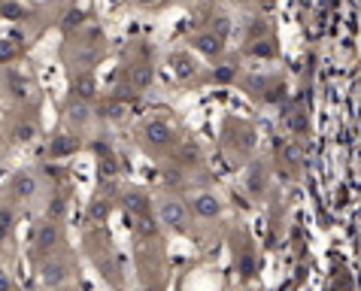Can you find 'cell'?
Returning a JSON list of instances; mask_svg holds the SVG:
<instances>
[{"label": "cell", "instance_id": "d6986e66", "mask_svg": "<svg viewBox=\"0 0 361 291\" xmlns=\"http://www.w3.org/2000/svg\"><path fill=\"white\" fill-rule=\"evenodd\" d=\"M37 137V125L34 122H16L13 125V140H16V143H31V140Z\"/></svg>", "mask_w": 361, "mask_h": 291}, {"label": "cell", "instance_id": "8992f818", "mask_svg": "<svg viewBox=\"0 0 361 291\" xmlns=\"http://www.w3.org/2000/svg\"><path fill=\"white\" fill-rule=\"evenodd\" d=\"M64 122L73 128V130H82L94 122V106L92 100H82V97H70L64 104Z\"/></svg>", "mask_w": 361, "mask_h": 291}, {"label": "cell", "instance_id": "e0dca14e", "mask_svg": "<svg viewBox=\"0 0 361 291\" xmlns=\"http://www.w3.org/2000/svg\"><path fill=\"white\" fill-rule=\"evenodd\" d=\"M279 158H283V164L288 170H300V164H304V152H300V146L295 143V140L283 143V149H279Z\"/></svg>", "mask_w": 361, "mask_h": 291}, {"label": "cell", "instance_id": "d4e9b609", "mask_svg": "<svg viewBox=\"0 0 361 291\" xmlns=\"http://www.w3.org/2000/svg\"><path fill=\"white\" fill-rule=\"evenodd\" d=\"M109 100H116V104H131V100H137V88L128 82V85H116L113 88V97Z\"/></svg>", "mask_w": 361, "mask_h": 291}, {"label": "cell", "instance_id": "d590c367", "mask_svg": "<svg viewBox=\"0 0 361 291\" xmlns=\"http://www.w3.org/2000/svg\"><path fill=\"white\" fill-rule=\"evenodd\" d=\"M179 179H183V176H179L176 170H170V173L164 170V182H167V185H179Z\"/></svg>", "mask_w": 361, "mask_h": 291}, {"label": "cell", "instance_id": "6da1fadb", "mask_svg": "<svg viewBox=\"0 0 361 291\" xmlns=\"http://www.w3.org/2000/svg\"><path fill=\"white\" fill-rule=\"evenodd\" d=\"M61 240H64L61 222H55V218H43V222L37 225L34 237H31V255H34L37 264L39 261H46V258H52V252L61 246Z\"/></svg>", "mask_w": 361, "mask_h": 291}, {"label": "cell", "instance_id": "8fae6325", "mask_svg": "<svg viewBox=\"0 0 361 291\" xmlns=\"http://www.w3.org/2000/svg\"><path fill=\"white\" fill-rule=\"evenodd\" d=\"M70 92H73V97L92 100L97 94V79H94V73H76L73 79H70Z\"/></svg>", "mask_w": 361, "mask_h": 291}, {"label": "cell", "instance_id": "e575fe53", "mask_svg": "<svg viewBox=\"0 0 361 291\" xmlns=\"http://www.w3.org/2000/svg\"><path fill=\"white\" fill-rule=\"evenodd\" d=\"M79 22H82V13H67L64 16V27H76Z\"/></svg>", "mask_w": 361, "mask_h": 291}, {"label": "cell", "instance_id": "5bb4252c", "mask_svg": "<svg viewBox=\"0 0 361 291\" xmlns=\"http://www.w3.org/2000/svg\"><path fill=\"white\" fill-rule=\"evenodd\" d=\"M231 143H234V149H240V152H249V149L255 146V130L249 128L246 122H240V125H234L231 128Z\"/></svg>", "mask_w": 361, "mask_h": 291}, {"label": "cell", "instance_id": "30bf717a", "mask_svg": "<svg viewBox=\"0 0 361 291\" xmlns=\"http://www.w3.org/2000/svg\"><path fill=\"white\" fill-rule=\"evenodd\" d=\"M195 49L200 55H207V58H219L225 52V39L222 37H216L213 31H207V34H197L195 37Z\"/></svg>", "mask_w": 361, "mask_h": 291}, {"label": "cell", "instance_id": "5b68a950", "mask_svg": "<svg viewBox=\"0 0 361 291\" xmlns=\"http://www.w3.org/2000/svg\"><path fill=\"white\" fill-rule=\"evenodd\" d=\"M143 140L149 149H167L176 143V130L167 118H152V122H146V128H143Z\"/></svg>", "mask_w": 361, "mask_h": 291}, {"label": "cell", "instance_id": "484cf974", "mask_svg": "<svg viewBox=\"0 0 361 291\" xmlns=\"http://www.w3.org/2000/svg\"><path fill=\"white\" fill-rule=\"evenodd\" d=\"M173 67H176V76H179V79H188V76L195 73V64L188 61L185 55H173Z\"/></svg>", "mask_w": 361, "mask_h": 291}, {"label": "cell", "instance_id": "1f68e13d", "mask_svg": "<svg viewBox=\"0 0 361 291\" xmlns=\"http://www.w3.org/2000/svg\"><path fill=\"white\" fill-rule=\"evenodd\" d=\"M0 291H16V285H13V276H9V270L0 264Z\"/></svg>", "mask_w": 361, "mask_h": 291}, {"label": "cell", "instance_id": "f1b7e54d", "mask_svg": "<svg viewBox=\"0 0 361 291\" xmlns=\"http://www.w3.org/2000/svg\"><path fill=\"white\" fill-rule=\"evenodd\" d=\"M213 34L222 37L225 43H228V34H231V18H228V16H216V18H213Z\"/></svg>", "mask_w": 361, "mask_h": 291}, {"label": "cell", "instance_id": "cb8c5ba5", "mask_svg": "<svg viewBox=\"0 0 361 291\" xmlns=\"http://www.w3.org/2000/svg\"><path fill=\"white\" fill-rule=\"evenodd\" d=\"M67 213V200H64V194H55L52 200H49V206H46V218H61Z\"/></svg>", "mask_w": 361, "mask_h": 291}, {"label": "cell", "instance_id": "9a60e30c", "mask_svg": "<svg viewBox=\"0 0 361 291\" xmlns=\"http://www.w3.org/2000/svg\"><path fill=\"white\" fill-rule=\"evenodd\" d=\"M109 213H113V200L109 197H92V204H88V222L94 225H104Z\"/></svg>", "mask_w": 361, "mask_h": 291}, {"label": "cell", "instance_id": "836d02e7", "mask_svg": "<svg viewBox=\"0 0 361 291\" xmlns=\"http://www.w3.org/2000/svg\"><path fill=\"white\" fill-rule=\"evenodd\" d=\"M92 152H97L100 158H109V155H113V152H109V146L104 143V140H94V143H92Z\"/></svg>", "mask_w": 361, "mask_h": 291}, {"label": "cell", "instance_id": "7402d4cb", "mask_svg": "<svg viewBox=\"0 0 361 291\" xmlns=\"http://www.w3.org/2000/svg\"><path fill=\"white\" fill-rule=\"evenodd\" d=\"M16 225V213H13V206H0V243L9 237V230H13Z\"/></svg>", "mask_w": 361, "mask_h": 291}, {"label": "cell", "instance_id": "8d00e7d4", "mask_svg": "<svg viewBox=\"0 0 361 291\" xmlns=\"http://www.w3.org/2000/svg\"><path fill=\"white\" fill-rule=\"evenodd\" d=\"M137 4H140V6H155L158 0H137Z\"/></svg>", "mask_w": 361, "mask_h": 291}, {"label": "cell", "instance_id": "7c38bea8", "mask_svg": "<svg viewBox=\"0 0 361 291\" xmlns=\"http://www.w3.org/2000/svg\"><path fill=\"white\" fill-rule=\"evenodd\" d=\"M173 155H176V164L179 167H195V164H200V146L195 143V140H185V143H179V146H173Z\"/></svg>", "mask_w": 361, "mask_h": 291}, {"label": "cell", "instance_id": "277c9868", "mask_svg": "<svg viewBox=\"0 0 361 291\" xmlns=\"http://www.w3.org/2000/svg\"><path fill=\"white\" fill-rule=\"evenodd\" d=\"M9 197L16 200V204H31V200H37L39 188H43V182H39V176L34 173V170H16L13 176H9Z\"/></svg>", "mask_w": 361, "mask_h": 291}, {"label": "cell", "instance_id": "74e56055", "mask_svg": "<svg viewBox=\"0 0 361 291\" xmlns=\"http://www.w3.org/2000/svg\"><path fill=\"white\" fill-rule=\"evenodd\" d=\"M140 291H155V288H140Z\"/></svg>", "mask_w": 361, "mask_h": 291}, {"label": "cell", "instance_id": "4fadbf2b", "mask_svg": "<svg viewBox=\"0 0 361 291\" xmlns=\"http://www.w3.org/2000/svg\"><path fill=\"white\" fill-rule=\"evenodd\" d=\"M246 192L252 197H262L267 192V170L262 164H252V170L246 173Z\"/></svg>", "mask_w": 361, "mask_h": 291}, {"label": "cell", "instance_id": "ffe728a7", "mask_svg": "<svg viewBox=\"0 0 361 291\" xmlns=\"http://www.w3.org/2000/svg\"><path fill=\"white\" fill-rule=\"evenodd\" d=\"M249 55L252 58H276V43L274 39H255V43L249 46Z\"/></svg>", "mask_w": 361, "mask_h": 291}, {"label": "cell", "instance_id": "f546056e", "mask_svg": "<svg viewBox=\"0 0 361 291\" xmlns=\"http://www.w3.org/2000/svg\"><path fill=\"white\" fill-rule=\"evenodd\" d=\"M104 118H109V122H122V118H125V109H122V104H116V100H109V104L104 106Z\"/></svg>", "mask_w": 361, "mask_h": 291}, {"label": "cell", "instance_id": "3957f363", "mask_svg": "<svg viewBox=\"0 0 361 291\" xmlns=\"http://www.w3.org/2000/svg\"><path fill=\"white\" fill-rule=\"evenodd\" d=\"M37 276H39V285L55 291L70 283V276H73V261L67 258H46L37 264Z\"/></svg>", "mask_w": 361, "mask_h": 291}, {"label": "cell", "instance_id": "9c48e42d", "mask_svg": "<svg viewBox=\"0 0 361 291\" xmlns=\"http://www.w3.org/2000/svg\"><path fill=\"white\" fill-rule=\"evenodd\" d=\"M122 204H125V209L131 213L134 218L137 216H149L155 209V204L149 200V194L146 192H140V188H125L122 192Z\"/></svg>", "mask_w": 361, "mask_h": 291}, {"label": "cell", "instance_id": "d6a6232c", "mask_svg": "<svg viewBox=\"0 0 361 291\" xmlns=\"http://www.w3.org/2000/svg\"><path fill=\"white\" fill-rule=\"evenodd\" d=\"M0 13H4L6 18H22V13H25V9L18 6V4H4V9H0Z\"/></svg>", "mask_w": 361, "mask_h": 291}, {"label": "cell", "instance_id": "7a4b0ae2", "mask_svg": "<svg viewBox=\"0 0 361 291\" xmlns=\"http://www.w3.org/2000/svg\"><path fill=\"white\" fill-rule=\"evenodd\" d=\"M155 218H158V225H164L167 230H185L192 213H188V206L179 197L164 194V197L155 200Z\"/></svg>", "mask_w": 361, "mask_h": 291}, {"label": "cell", "instance_id": "ac0fdd59", "mask_svg": "<svg viewBox=\"0 0 361 291\" xmlns=\"http://www.w3.org/2000/svg\"><path fill=\"white\" fill-rule=\"evenodd\" d=\"M131 85L137 88V92H140V88H149V85H152V67H149V64H137V67L131 70Z\"/></svg>", "mask_w": 361, "mask_h": 291}, {"label": "cell", "instance_id": "ba28073f", "mask_svg": "<svg viewBox=\"0 0 361 291\" xmlns=\"http://www.w3.org/2000/svg\"><path fill=\"white\" fill-rule=\"evenodd\" d=\"M192 213L204 222H213V218L222 216V200H219L213 192H197L192 197Z\"/></svg>", "mask_w": 361, "mask_h": 291}, {"label": "cell", "instance_id": "52a82bcc", "mask_svg": "<svg viewBox=\"0 0 361 291\" xmlns=\"http://www.w3.org/2000/svg\"><path fill=\"white\" fill-rule=\"evenodd\" d=\"M79 146H82V140L76 137V130H61V134H55L52 140H49L46 146V158H70L79 152Z\"/></svg>", "mask_w": 361, "mask_h": 291}, {"label": "cell", "instance_id": "603a6c76", "mask_svg": "<svg viewBox=\"0 0 361 291\" xmlns=\"http://www.w3.org/2000/svg\"><path fill=\"white\" fill-rule=\"evenodd\" d=\"M234 76H237V67L234 64H222V67L213 70V76L209 79H213L216 85H225V82H234Z\"/></svg>", "mask_w": 361, "mask_h": 291}, {"label": "cell", "instance_id": "4dcf8cb0", "mask_svg": "<svg viewBox=\"0 0 361 291\" xmlns=\"http://www.w3.org/2000/svg\"><path fill=\"white\" fill-rule=\"evenodd\" d=\"M100 170H104V176H116L118 173V161H116V155H109V158H100Z\"/></svg>", "mask_w": 361, "mask_h": 291}, {"label": "cell", "instance_id": "4316f807", "mask_svg": "<svg viewBox=\"0 0 361 291\" xmlns=\"http://www.w3.org/2000/svg\"><path fill=\"white\" fill-rule=\"evenodd\" d=\"M286 128H288V130H295V134H307V113H300V109H298L295 116H288Z\"/></svg>", "mask_w": 361, "mask_h": 291}, {"label": "cell", "instance_id": "2e32d148", "mask_svg": "<svg viewBox=\"0 0 361 291\" xmlns=\"http://www.w3.org/2000/svg\"><path fill=\"white\" fill-rule=\"evenodd\" d=\"M4 79H6L9 94H13L16 100H25V97H27V92H31V85H27V79H25L22 73H18V70H6Z\"/></svg>", "mask_w": 361, "mask_h": 291}, {"label": "cell", "instance_id": "44dd1931", "mask_svg": "<svg viewBox=\"0 0 361 291\" xmlns=\"http://www.w3.org/2000/svg\"><path fill=\"white\" fill-rule=\"evenodd\" d=\"M134 225H137V234L140 237H155L158 234V218L152 213H149V216H137Z\"/></svg>", "mask_w": 361, "mask_h": 291}, {"label": "cell", "instance_id": "83f0119b", "mask_svg": "<svg viewBox=\"0 0 361 291\" xmlns=\"http://www.w3.org/2000/svg\"><path fill=\"white\" fill-rule=\"evenodd\" d=\"M18 58V49L16 43H9V39H0V64H9Z\"/></svg>", "mask_w": 361, "mask_h": 291}]
</instances>
